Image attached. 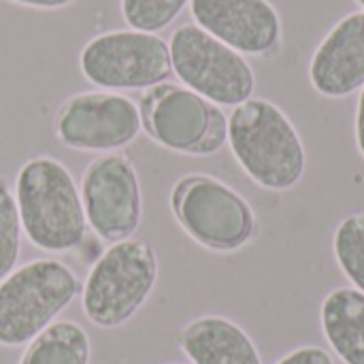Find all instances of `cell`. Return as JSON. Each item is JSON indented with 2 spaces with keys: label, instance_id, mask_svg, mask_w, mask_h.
<instances>
[{
  "label": "cell",
  "instance_id": "obj_16",
  "mask_svg": "<svg viewBox=\"0 0 364 364\" xmlns=\"http://www.w3.org/2000/svg\"><path fill=\"white\" fill-rule=\"evenodd\" d=\"M333 245L339 269L364 294V213H352L339 222Z\"/></svg>",
  "mask_w": 364,
  "mask_h": 364
},
{
  "label": "cell",
  "instance_id": "obj_1",
  "mask_svg": "<svg viewBox=\"0 0 364 364\" xmlns=\"http://www.w3.org/2000/svg\"><path fill=\"white\" fill-rule=\"evenodd\" d=\"M15 200L21 230L34 247L64 254L85 241L87 220L81 192L60 160L30 158L17 173Z\"/></svg>",
  "mask_w": 364,
  "mask_h": 364
},
{
  "label": "cell",
  "instance_id": "obj_11",
  "mask_svg": "<svg viewBox=\"0 0 364 364\" xmlns=\"http://www.w3.org/2000/svg\"><path fill=\"white\" fill-rule=\"evenodd\" d=\"M190 11L196 26L241 55H264L282 43V19L269 0H190Z\"/></svg>",
  "mask_w": 364,
  "mask_h": 364
},
{
  "label": "cell",
  "instance_id": "obj_15",
  "mask_svg": "<svg viewBox=\"0 0 364 364\" xmlns=\"http://www.w3.org/2000/svg\"><path fill=\"white\" fill-rule=\"evenodd\" d=\"M90 358L87 333L73 320H60L26 346L19 364H90Z\"/></svg>",
  "mask_w": 364,
  "mask_h": 364
},
{
  "label": "cell",
  "instance_id": "obj_10",
  "mask_svg": "<svg viewBox=\"0 0 364 364\" xmlns=\"http://www.w3.org/2000/svg\"><path fill=\"white\" fill-rule=\"evenodd\" d=\"M81 200L87 226L109 243L130 239L143 218V196L136 168L126 154H105L92 160L81 177Z\"/></svg>",
  "mask_w": 364,
  "mask_h": 364
},
{
  "label": "cell",
  "instance_id": "obj_12",
  "mask_svg": "<svg viewBox=\"0 0 364 364\" xmlns=\"http://www.w3.org/2000/svg\"><path fill=\"white\" fill-rule=\"evenodd\" d=\"M309 79L316 92L343 98L364 87V11H354L333 26L318 45Z\"/></svg>",
  "mask_w": 364,
  "mask_h": 364
},
{
  "label": "cell",
  "instance_id": "obj_7",
  "mask_svg": "<svg viewBox=\"0 0 364 364\" xmlns=\"http://www.w3.org/2000/svg\"><path fill=\"white\" fill-rule=\"evenodd\" d=\"M171 205L181 228L203 247L237 252L254 235L256 218L250 203L224 181L190 175L175 183Z\"/></svg>",
  "mask_w": 364,
  "mask_h": 364
},
{
  "label": "cell",
  "instance_id": "obj_3",
  "mask_svg": "<svg viewBox=\"0 0 364 364\" xmlns=\"http://www.w3.org/2000/svg\"><path fill=\"white\" fill-rule=\"evenodd\" d=\"M77 273L53 258L32 260L0 282V346L21 348L79 296Z\"/></svg>",
  "mask_w": 364,
  "mask_h": 364
},
{
  "label": "cell",
  "instance_id": "obj_4",
  "mask_svg": "<svg viewBox=\"0 0 364 364\" xmlns=\"http://www.w3.org/2000/svg\"><path fill=\"white\" fill-rule=\"evenodd\" d=\"M158 282L156 252L136 239L113 243L81 286L85 318L98 328L124 326L147 303Z\"/></svg>",
  "mask_w": 364,
  "mask_h": 364
},
{
  "label": "cell",
  "instance_id": "obj_6",
  "mask_svg": "<svg viewBox=\"0 0 364 364\" xmlns=\"http://www.w3.org/2000/svg\"><path fill=\"white\" fill-rule=\"evenodd\" d=\"M173 73L179 81L218 107H239L250 100L256 77L250 62L196 23H183L168 43Z\"/></svg>",
  "mask_w": 364,
  "mask_h": 364
},
{
  "label": "cell",
  "instance_id": "obj_18",
  "mask_svg": "<svg viewBox=\"0 0 364 364\" xmlns=\"http://www.w3.org/2000/svg\"><path fill=\"white\" fill-rule=\"evenodd\" d=\"M190 0H122V15L132 30L141 32H160Z\"/></svg>",
  "mask_w": 364,
  "mask_h": 364
},
{
  "label": "cell",
  "instance_id": "obj_20",
  "mask_svg": "<svg viewBox=\"0 0 364 364\" xmlns=\"http://www.w3.org/2000/svg\"><path fill=\"white\" fill-rule=\"evenodd\" d=\"M356 145L358 151L364 158V87L358 96V107H356Z\"/></svg>",
  "mask_w": 364,
  "mask_h": 364
},
{
  "label": "cell",
  "instance_id": "obj_19",
  "mask_svg": "<svg viewBox=\"0 0 364 364\" xmlns=\"http://www.w3.org/2000/svg\"><path fill=\"white\" fill-rule=\"evenodd\" d=\"M277 364H335L333 363V356L318 348V346H305V348H299L294 352H290L288 356H284Z\"/></svg>",
  "mask_w": 364,
  "mask_h": 364
},
{
  "label": "cell",
  "instance_id": "obj_17",
  "mask_svg": "<svg viewBox=\"0 0 364 364\" xmlns=\"http://www.w3.org/2000/svg\"><path fill=\"white\" fill-rule=\"evenodd\" d=\"M21 220L17 200L4 179H0V282L15 271L21 254Z\"/></svg>",
  "mask_w": 364,
  "mask_h": 364
},
{
  "label": "cell",
  "instance_id": "obj_5",
  "mask_svg": "<svg viewBox=\"0 0 364 364\" xmlns=\"http://www.w3.org/2000/svg\"><path fill=\"white\" fill-rule=\"evenodd\" d=\"M145 132L162 147L211 156L228 141V117L222 109L186 85L160 83L139 100Z\"/></svg>",
  "mask_w": 364,
  "mask_h": 364
},
{
  "label": "cell",
  "instance_id": "obj_13",
  "mask_svg": "<svg viewBox=\"0 0 364 364\" xmlns=\"http://www.w3.org/2000/svg\"><path fill=\"white\" fill-rule=\"evenodd\" d=\"M177 343L192 364H262L252 337L222 316L192 320L177 335Z\"/></svg>",
  "mask_w": 364,
  "mask_h": 364
},
{
  "label": "cell",
  "instance_id": "obj_21",
  "mask_svg": "<svg viewBox=\"0 0 364 364\" xmlns=\"http://www.w3.org/2000/svg\"><path fill=\"white\" fill-rule=\"evenodd\" d=\"M21 6H30V9H64L68 4H73L75 0H9Z\"/></svg>",
  "mask_w": 364,
  "mask_h": 364
},
{
  "label": "cell",
  "instance_id": "obj_14",
  "mask_svg": "<svg viewBox=\"0 0 364 364\" xmlns=\"http://www.w3.org/2000/svg\"><path fill=\"white\" fill-rule=\"evenodd\" d=\"M322 331L346 364H364V294L356 288L333 290L320 309Z\"/></svg>",
  "mask_w": 364,
  "mask_h": 364
},
{
  "label": "cell",
  "instance_id": "obj_9",
  "mask_svg": "<svg viewBox=\"0 0 364 364\" xmlns=\"http://www.w3.org/2000/svg\"><path fill=\"white\" fill-rule=\"evenodd\" d=\"M143 128L139 102L119 92H79L55 113V139L77 151H119Z\"/></svg>",
  "mask_w": 364,
  "mask_h": 364
},
{
  "label": "cell",
  "instance_id": "obj_22",
  "mask_svg": "<svg viewBox=\"0 0 364 364\" xmlns=\"http://www.w3.org/2000/svg\"><path fill=\"white\" fill-rule=\"evenodd\" d=\"M356 2H358V4L363 6V11H364V0H356Z\"/></svg>",
  "mask_w": 364,
  "mask_h": 364
},
{
  "label": "cell",
  "instance_id": "obj_8",
  "mask_svg": "<svg viewBox=\"0 0 364 364\" xmlns=\"http://www.w3.org/2000/svg\"><path fill=\"white\" fill-rule=\"evenodd\" d=\"M83 77L102 90H149L171 73L168 43L141 30H111L90 38L79 53Z\"/></svg>",
  "mask_w": 364,
  "mask_h": 364
},
{
  "label": "cell",
  "instance_id": "obj_2",
  "mask_svg": "<svg viewBox=\"0 0 364 364\" xmlns=\"http://www.w3.org/2000/svg\"><path fill=\"white\" fill-rule=\"evenodd\" d=\"M228 143L241 168L260 188L284 192L305 175L303 139L290 117L267 98H250L235 107Z\"/></svg>",
  "mask_w": 364,
  "mask_h": 364
}]
</instances>
